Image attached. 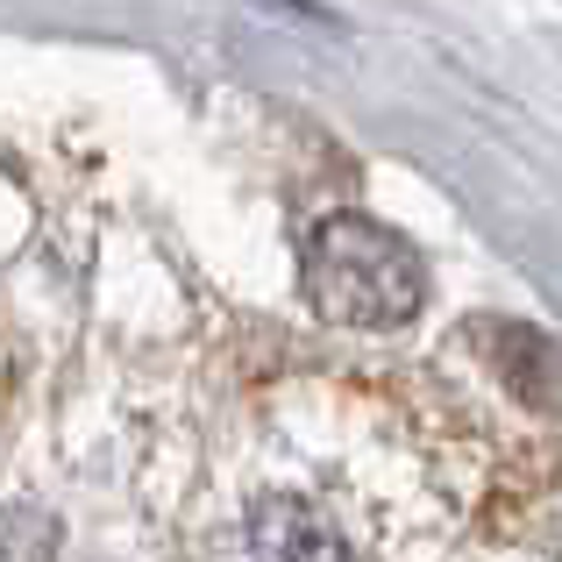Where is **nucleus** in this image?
I'll list each match as a JSON object with an SVG mask.
<instances>
[{"mask_svg":"<svg viewBox=\"0 0 562 562\" xmlns=\"http://www.w3.org/2000/svg\"><path fill=\"white\" fill-rule=\"evenodd\" d=\"M300 292L335 328H406L427 300V271L371 214H328L300 249Z\"/></svg>","mask_w":562,"mask_h":562,"instance_id":"nucleus-1","label":"nucleus"},{"mask_svg":"<svg viewBox=\"0 0 562 562\" xmlns=\"http://www.w3.org/2000/svg\"><path fill=\"white\" fill-rule=\"evenodd\" d=\"M335 535L314 506H300L292 492H271L243 513L235 527V562H328Z\"/></svg>","mask_w":562,"mask_h":562,"instance_id":"nucleus-2","label":"nucleus"},{"mask_svg":"<svg viewBox=\"0 0 562 562\" xmlns=\"http://www.w3.org/2000/svg\"><path fill=\"white\" fill-rule=\"evenodd\" d=\"M57 555V520L36 506H8L0 513V562H50Z\"/></svg>","mask_w":562,"mask_h":562,"instance_id":"nucleus-3","label":"nucleus"}]
</instances>
